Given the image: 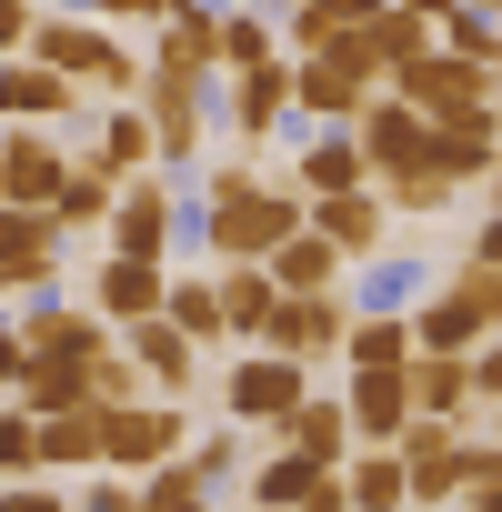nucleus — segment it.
I'll use <instances>...</instances> for the list:
<instances>
[{"instance_id": "obj_1", "label": "nucleus", "mask_w": 502, "mask_h": 512, "mask_svg": "<svg viewBox=\"0 0 502 512\" xmlns=\"http://www.w3.org/2000/svg\"><path fill=\"white\" fill-rule=\"evenodd\" d=\"M302 221H312V201L282 181H251V161H221L201 181V251L211 262H272Z\"/></svg>"}, {"instance_id": "obj_2", "label": "nucleus", "mask_w": 502, "mask_h": 512, "mask_svg": "<svg viewBox=\"0 0 502 512\" xmlns=\"http://www.w3.org/2000/svg\"><path fill=\"white\" fill-rule=\"evenodd\" d=\"M181 452H191V412H181V402H121V412H101V472L151 482V472L181 462Z\"/></svg>"}, {"instance_id": "obj_3", "label": "nucleus", "mask_w": 502, "mask_h": 512, "mask_svg": "<svg viewBox=\"0 0 502 512\" xmlns=\"http://www.w3.org/2000/svg\"><path fill=\"white\" fill-rule=\"evenodd\" d=\"M302 402H312V372L282 362V352H241V362L221 372V412H231V432H282Z\"/></svg>"}, {"instance_id": "obj_4", "label": "nucleus", "mask_w": 502, "mask_h": 512, "mask_svg": "<svg viewBox=\"0 0 502 512\" xmlns=\"http://www.w3.org/2000/svg\"><path fill=\"white\" fill-rule=\"evenodd\" d=\"M31 51H41V71H61V81H91V91H141L151 71L111 41V31H91V21H31Z\"/></svg>"}, {"instance_id": "obj_5", "label": "nucleus", "mask_w": 502, "mask_h": 512, "mask_svg": "<svg viewBox=\"0 0 502 512\" xmlns=\"http://www.w3.org/2000/svg\"><path fill=\"white\" fill-rule=\"evenodd\" d=\"M382 91H392L402 111H422L432 131H452V121H472V111H492V101H482V91H492V71H472V61H452L442 41H432L422 61H402V71H392Z\"/></svg>"}, {"instance_id": "obj_6", "label": "nucleus", "mask_w": 502, "mask_h": 512, "mask_svg": "<svg viewBox=\"0 0 502 512\" xmlns=\"http://www.w3.org/2000/svg\"><path fill=\"white\" fill-rule=\"evenodd\" d=\"M472 422H412L392 452H402V482H412V512H442V502H462V482H472Z\"/></svg>"}, {"instance_id": "obj_7", "label": "nucleus", "mask_w": 502, "mask_h": 512, "mask_svg": "<svg viewBox=\"0 0 502 512\" xmlns=\"http://www.w3.org/2000/svg\"><path fill=\"white\" fill-rule=\"evenodd\" d=\"M432 292H442L432 251H422V241H382L372 262L352 272V292H342V302H352V312H392V322H412V312H422Z\"/></svg>"}, {"instance_id": "obj_8", "label": "nucleus", "mask_w": 502, "mask_h": 512, "mask_svg": "<svg viewBox=\"0 0 502 512\" xmlns=\"http://www.w3.org/2000/svg\"><path fill=\"white\" fill-rule=\"evenodd\" d=\"M342 342H352V302L322 292V302H282V312L262 322V342H251V352H282V362L322 372V362H342Z\"/></svg>"}, {"instance_id": "obj_9", "label": "nucleus", "mask_w": 502, "mask_h": 512, "mask_svg": "<svg viewBox=\"0 0 502 512\" xmlns=\"http://www.w3.org/2000/svg\"><path fill=\"white\" fill-rule=\"evenodd\" d=\"M352 141H362V171H372V191L432 161V121H422V111H402L392 91H372V111L352 121Z\"/></svg>"}, {"instance_id": "obj_10", "label": "nucleus", "mask_w": 502, "mask_h": 512, "mask_svg": "<svg viewBox=\"0 0 502 512\" xmlns=\"http://www.w3.org/2000/svg\"><path fill=\"white\" fill-rule=\"evenodd\" d=\"M342 412H352V452H392L422 412H412V372H342L332 382Z\"/></svg>"}, {"instance_id": "obj_11", "label": "nucleus", "mask_w": 502, "mask_h": 512, "mask_svg": "<svg viewBox=\"0 0 502 512\" xmlns=\"http://www.w3.org/2000/svg\"><path fill=\"white\" fill-rule=\"evenodd\" d=\"M482 342H492V312H482L472 272H442V292L412 312V352H452V362H472Z\"/></svg>"}, {"instance_id": "obj_12", "label": "nucleus", "mask_w": 502, "mask_h": 512, "mask_svg": "<svg viewBox=\"0 0 502 512\" xmlns=\"http://www.w3.org/2000/svg\"><path fill=\"white\" fill-rule=\"evenodd\" d=\"M171 241H181V201H171V181H131L121 211H111V251H121V262H161Z\"/></svg>"}, {"instance_id": "obj_13", "label": "nucleus", "mask_w": 502, "mask_h": 512, "mask_svg": "<svg viewBox=\"0 0 502 512\" xmlns=\"http://www.w3.org/2000/svg\"><path fill=\"white\" fill-rule=\"evenodd\" d=\"M51 272H61L51 211H0V292H51Z\"/></svg>"}, {"instance_id": "obj_14", "label": "nucleus", "mask_w": 502, "mask_h": 512, "mask_svg": "<svg viewBox=\"0 0 502 512\" xmlns=\"http://www.w3.org/2000/svg\"><path fill=\"white\" fill-rule=\"evenodd\" d=\"M141 121L161 141V161H201V131H211V101L191 81H141Z\"/></svg>"}, {"instance_id": "obj_15", "label": "nucleus", "mask_w": 502, "mask_h": 512, "mask_svg": "<svg viewBox=\"0 0 502 512\" xmlns=\"http://www.w3.org/2000/svg\"><path fill=\"white\" fill-rule=\"evenodd\" d=\"M11 342H21V362H101V352H111V342H101V322H91L81 302H41Z\"/></svg>"}, {"instance_id": "obj_16", "label": "nucleus", "mask_w": 502, "mask_h": 512, "mask_svg": "<svg viewBox=\"0 0 502 512\" xmlns=\"http://www.w3.org/2000/svg\"><path fill=\"white\" fill-rule=\"evenodd\" d=\"M262 272H272V292H282V302H322V292H342V272H352V262H342V251H332L312 221H302V231L272 251Z\"/></svg>"}, {"instance_id": "obj_17", "label": "nucleus", "mask_w": 502, "mask_h": 512, "mask_svg": "<svg viewBox=\"0 0 502 512\" xmlns=\"http://www.w3.org/2000/svg\"><path fill=\"white\" fill-rule=\"evenodd\" d=\"M71 181V161L51 141H0V211H51Z\"/></svg>"}, {"instance_id": "obj_18", "label": "nucleus", "mask_w": 502, "mask_h": 512, "mask_svg": "<svg viewBox=\"0 0 502 512\" xmlns=\"http://www.w3.org/2000/svg\"><path fill=\"white\" fill-rule=\"evenodd\" d=\"M312 231L342 251V262H372L392 241V211H382V191H342V201H312Z\"/></svg>"}, {"instance_id": "obj_19", "label": "nucleus", "mask_w": 502, "mask_h": 512, "mask_svg": "<svg viewBox=\"0 0 502 512\" xmlns=\"http://www.w3.org/2000/svg\"><path fill=\"white\" fill-rule=\"evenodd\" d=\"M131 362H141V382H151V402H181L191 382H201V352L151 312V322H131Z\"/></svg>"}, {"instance_id": "obj_20", "label": "nucleus", "mask_w": 502, "mask_h": 512, "mask_svg": "<svg viewBox=\"0 0 502 512\" xmlns=\"http://www.w3.org/2000/svg\"><path fill=\"white\" fill-rule=\"evenodd\" d=\"M272 442H282V452H302V462H322V472H342V462H352V412H342V392H312Z\"/></svg>"}, {"instance_id": "obj_21", "label": "nucleus", "mask_w": 502, "mask_h": 512, "mask_svg": "<svg viewBox=\"0 0 502 512\" xmlns=\"http://www.w3.org/2000/svg\"><path fill=\"white\" fill-rule=\"evenodd\" d=\"M211 292H221V332H231L241 352L262 342V322L282 312V292H272V272H262V262H221V272H211Z\"/></svg>"}, {"instance_id": "obj_22", "label": "nucleus", "mask_w": 502, "mask_h": 512, "mask_svg": "<svg viewBox=\"0 0 502 512\" xmlns=\"http://www.w3.org/2000/svg\"><path fill=\"white\" fill-rule=\"evenodd\" d=\"M492 161H502V121H492V111H472V121H452V131H432V171H442L452 191H472V181H492Z\"/></svg>"}, {"instance_id": "obj_23", "label": "nucleus", "mask_w": 502, "mask_h": 512, "mask_svg": "<svg viewBox=\"0 0 502 512\" xmlns=\"http://www.w3.org/2000/svg\"><path fill=\"white\" fill-rule=\"evenodd\" d=\"M412 412H422V422H472V412H482L472 362H452V352H412Z\"/></svg>"}, {"instance_id": "obj_24", "label": "nucleus", "mask_w": 502, "mask_h": 512, "mask_svg": "<svg viewBox=\"0 0 502 512\" xmlns=\"http://www.w3.org/2000/svg\"><path fill=\"white\" fill-rule=\"evenodd\" d=\"M342 472H322V462H302V452H272V462H251L241 472V502H262V512H302L312 492H332Z\"/></svg>"}, {"instance_id": "obj_25", "label": "nucleus", "mask_w": 502, "mask_h": 512, "mask_svg": "<svg viewBox=\"0 0 502 512\" xmlns=\"http://www.w3.org/2000/svg\"><path fill=\"white\" fill-rule=\"evenodd\" d=\"M342 191H372L362 141H352V131H312V141H302V201H342Z\"/></svg>"}, {"instance_id": "obj_26", "label": "nucleus", "mask_w": 502, "mask_h": 512, "mask_svg": "<svg viewBox=\"0 0 502 512\" xmlns=\"http://www.w3.org/2000/svg\"><path fill=\"white\" fill-rule=\"evenodd\" d=\"M282 111H292V61L231 71V121H241V141H272V131H282Z\"/></svg>"}, {"instance_id": "obj_27", "label": "nucleus", "mask_w": 502, "mask_h": 512, "mask_svg": "<svg viewBox=\"0 0 502 512\" xmlns=\"http://www.w3.org/2000/svg\"><path fill=\"white\" fill-rule=\"evenodd\" d=\"M91 292H101V312H111V322H151V312H161V292H171V272H161V262H121V251H111V262L91 272Z\"/></svg>"}, {"instance_id": "obj_28", "label": "nucleus", "mask_w": 502, "mask_h": 512, "mask_svg": "<svg viewBox=\"0 0 502 512\" xmlns=\"http://www.w3.org/2000/svg\"><path fill=\"white\" fill-rule=\"evenodd\" d=\"M161 322L191 342V352H211V342H231L221 332V292H211V272H181L171 292H161Z\"/></svg>"}, {"instance_id": "obj_29", "label": "nucleus", "mask_w": 502, "mask_h": 512, "mask_svg": "<svg viewBox=\"0 0 502 512\" xmlns=\"http://www.w3.org/2000/svg\"><path fill=\"white\" fill-rule=\"evenodd\" d=\"M342 372H412V322H392V312H352Z\"/></svg>"}, {"instance_id": "obj_30", "label": "nucleus", "mask_w": 502, "mask_h": 512, "mask_svg": "<svg viewBox=\"0 0 502 512\" xmlns=\"http://www.w3.org/2000/svg\"><path fill=\"white\" fill-rule=\"evenodd\" d=\"M372 21H382V0H302V11H292V61L322 51V41H352Z\"/></svg>"}, {"instance_id": "obj_31", "label": "nucleus", "mask_w": 502, "mask_h": 512, "mask_svg": "<svg viewBox=\"0 0 502 512\" xmlns=\"http://www.w3.org/2000/svg\"><path fill=\"white\" fill-rule=\"evenodd\" d=\"M121 211V181L101 171V161H71V181H61V201H51V231H81V221H111Z\"/></svg>"}, {"instance_id": "obj_32", "label": "nucleus", "mask_w": 502, "mask_h": 512, "mask_svg": "<svg viewBox=\"0 0 502 512\" xmlns=\"http://www.w3.org/2000/svg\"><path fill=\"white\" fill-rule=\"evenodd\" d=\"M41 472H101V412H61V422H41Z\"/></svg>"}, {"instance_id": "obj_33", "label": "nucleus", "mask_w": 502, "mask_h": 512, "mask_svg": "<svg viewBox=\"0 0 502 512\" xmlns=\"http://www.w3.org/2000/svg\"><path fill=\"white\" fill-rule=\"evenodd\" d=\"M362 51H372V71H382V81H392V71H402V61H422V51H432V31H422V21H412V11H392V0H382V21H372V31H362Z\"/></svg>"}, {"instance_id": "obj_34", "label": "nucleus", "mask_w": 502, "mask_h": 512, "mask_svg": "<svg viewBox=\"0 0 502 512\" xmlns=\"http://www.w3.org/2000/svg\"><path fill=\"white\" fill-rule=\"evenodd\" d=\"M141 512H231V502H221V492H211L191 462H161V472L141 482Z\"/></svg>"}, {"instance_id": "obj_35", "label": "nucleus", "mask_w": 502, "mask_h": 512, "mask_svg": "<svg viewBox=\"0 0 502 512\" xmlns=\"http://www.w3.org/2000/svg\"><path fill=\"white\" fill-rule=\"evenodd\" d=\"M141 161H161L151 121H141V111H111V121H101V171H111V181H121V171L141 181Z\"/></svg>"}, {"instance_id": "obj_36", "label": "nucleus", "mask_w": 502, "mask_h": 512, "mask_svg": "<svg viewBox=\"0 0 502 512\" xmlns=\"http://www.w3.org/2000/svg\"><path fill=\"white\" fill-rule=\"evenodd\" d=\"M262 61H282L272 21L262 11H221V71H262Z\"/></svg>"}, {"instance_id": "obj_37", "label": "nucleus", "mask_w": 502, "mask_h": 512, "mask_svg": "<svg viewBox=\"0 0 502 512\" xmlns=\"http://www.w3.org/2000/svg\"><path fill=\"white\" fill-rule=\"evenodd\" d=\"M11 482H41V422L31 412H0V492Z\"/></svg>"}, {"instance_id": "obj_38", "label": "nucleus", "mask_w": 502, "mask_h": 512, "mask_svg": "<svg viewBox=\"0 0 502 512\" xmlns=\"http://www.w3.org/2000/svg\"><path fill=\"white\" fill-rule=\"evenodd\" d=\"M61 101H71V81H61V71H0V111L41 121V111H61Z\"/></svg>"}, {"instance_id": "obj_39", "label": "nucleus", "mask_w": 502, "mask_h": 512, "mask_svg": "<svg viewBox=\"0 0 502 512\" xmlns=\"http://www.w3.org/2000/svg\"><path fill=\"white\" fill-rule=\"evenodd\" d=\"M181 462H191L211 492H231V482H241V432H191V452H181Z\"/></svg>"}, {"instance_id": "obj_40", "label": "nucleus", "mask_w": 502, "mask_h": 512, "mask_svg": "<svg viewBox=\"0 0 502 512\" xmlns=\"http://www.w3.org/2000/svg\"><path fill=\"white\" fill-rule=\"evenodd\" d=\"M452 512H502V452H492V442H472V482H462Z\"/></svg>"}, {"instance_id": "obj_41", "label": "nucleus", "mask_w": 502, "mask_h": 512, "mask_svg": "<svg viewBox=\"0 0 502 512\" xmlns=\"http://www.w3.org/2000/svg\"><path fill=\"white\" fill-rule=\"evenodd\" d=\"M71 512H141V492H131V482H121V472H91V482H81V502H71Z\"/></svg>"}, {"instance_id": "obj_42", "label": "nucleus", "mask_w": 502, "mask_h": 512, "mask_svg": "<svg viewBox=\"0 0 502 512\" xmlns=\"http://www.w3.org/2000/svg\"><path fill=\"white\" fill-rule=\"evenodd\" d=\"M472 392H482V412H492V402H502V332H492V342H482V352H472Z\"/></svg>"}, {"instance_id": "obj_43", "label": "nucleus", "mask_w": 502, "mask_h": 512, "mask_svg": "<svg viewBox=\"0 0 502 512\" xmlns=\"http://www.w3.org/2000/svg\"><path fill=\"white\" fill-rule=\"evenodd\" d=\"M462 262H472V272H502V211L472 221V251H462Z\"/></svg>"}, {"instance_id": "obj_44", "label": "nucleus", "mask_w": 502, "mask_h": 512, "mask_svg": "<svg viewBox=\"0 0 502 512\" xmlns=\"http://www.w3.org/2000/svg\"><path fill=\"white\" fill-rule=\"evenodd\" d=\"M0 512H71L51 482H11V492H0Z\"/></svg>"}, {"instance_id": "obj_45", "label": "nucleus", "mask_w": 502, "mask_h": 512, "mask_svg": "<svg viewBox=\"0 0 502 512\" xmlns=\"http://www.w3.org/2000/svg\"><path fill=\"white\" fill-rule=\"evenodd\" d=\"M91 11H111V21H171L181 0H91Z\"/></svg>"}, {"instance_id": "obj_46", "label": "nucleus", "mask_w": 502, "mask_h": 512, "mask_svg": "<svg viewBox=\"0 0 502 512\" xmlns=\"http://www.w3.org/2000/svg\"><path fill=\"white\" fill-rule=\"evenodd\" d=\"M392 11H412V21H422V31H442V21H452V11H462V0H392Z\"/></svg>"}, {"instance_id": "obj_47", "label": "nucleus", "mask_w": 502, "mask_h": 512, "mask_svg": "<svg viewBox=\"0 0 502 512\" xmlns=\"http://www.w3.org/2000/svg\"><path fill=\"white\" fill-rule=\"evenodd\" d=\"M21 372H31V362H21V342H11V332H0V402H11V392H21Z\"/></svg>"}, {"instance_id": "obj_48", "label": "nucleus", "mask_w": 502, "mask_h": 512, "mask_svg": "<svg viewBox=\"0 0 502 512\" xmlns=\"http://www.w3.org/2000/svg\"><path fill=\"white\" fill-rule=\"evenodd\" d=\"M11 41H31V11H21V0H0V51H11Z\"/></svg>"}, {"instance_id": "obj_49", "label": "nucleus", "mask_w": 502, "mask_h": 512, "mask_svg": "<svg viewBox=\"0 0 502 512\" xmlns=\"http://www.w3.org/2000/svg\"><path fill=\"white\" fill-rule=\"evenodd\" d=\"M302 512H352V502H342V482H332V492H312V502H302Z\"/></svg>"}, {"instance_id": "obj_50", "label": "nucleus", "mask_w": 502, "mask_h": 512, "mask_svg": "<svg viewBox=\"0 0 502 512\" xmlns=\"http://www.w3.org/2000/svg\"><path fill=\"white\" fill-rule=\"evenodd\" d=\"M482 442H492V452H502V402H492V412H482Z\"/></svg>"}, {"instance_id": "obj_51", "label": "nucleus", "mask_w": 502, "mask_h": 512, "mask_svg": "<svg viewBox=\"0 0 502 512\" xmlns=\"http://www.w3.org/2000/svg\"><path fill=\"white\" fill-rule=\"evenodd\" d=\"M482 101H492V121H502V71H492V91H482Z\"/></svg>"}, {"instance_id": "obj_52", "label": "nucleus", "mask_w": 502, "mask_h": 512, "mask_svg": "<svg viewBox=\"0 0 502 512\" xmlns=\"http://www.w3.org/2000/svg\"><path fill=\"white\" fill-rule=\"evenodd\" d=\"M482 191H492V211H502V161H492V181H482Z\"/></svg>"}, {"instance_id": "obj_53", "label": "nucleus", "mask_w": 502, "mask_h": 512, "mask_svg": "<svg viewBox=\"0 0 502 512\" xmlns=\"http://www.w3.org/2000/svg\"><path fill=\"white\" fill-rule=\"evenodd\" d=\"M292 11H302V0H292Z\"/></svg>"}]
</instances>
